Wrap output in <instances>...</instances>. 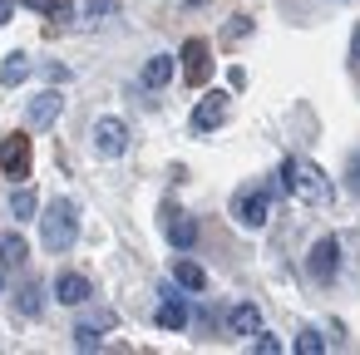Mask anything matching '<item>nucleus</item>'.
<instances>
[{
	"label": "nucleus",
	"instance_id": "nucleus-1",
	"mask_svg": "<svg viewBox=\"0 0 360 355\" xmlns=\"http://www.w3.org/2000/svg\"><path fill=\"white\" fill-rule=\"evenodd\" d=\"M281 183H286V193L296 202H326L330 198V178L316 163H306V158H286L281 163Z\"/></svg>",
	"mask_w": 360,
	"mask_h": 355
},
{
	"label": "nucleus",
	"instance_id": "nucleus-2",
	"mask_svg": "<svg viewBox=\"0 0 360 355\" xmlns=\"http://www.w3.org/2000/svg\"><path fill=\"white\" fill-rule=\"evenodd\" d=\"M40 237H45L50 252H70V247H75V237H79V212H75L70 198H55V202L45 207V217H40Z\"/></svg>",
	"mask_w": 360,
	"mask_h": 355
},
{
	"label": "nucleus",
	"instance_id": "nucleus-3",
	"mask_svg": "<svg viewBox=\"0 0 360 355\" xmlns=\"http://www.w3.org/2000/svg\"><path fill=\"white\" fill-rule=\"evenodd\" d=\"M232 217H237L247 232H262V227H266V217H271V198H266L262 188H247V193H237Z\"/></svg>",
	"mask_w": 360,
	"mask_h": 355
},
{
	"label": "nucleus",
	"instance_id": "nucleus-4",
	"mask_svg": "<svg viewBox=\"0 0 360 355\" xmlns=\"http://www.w3.org/2000/svg\"><path fill=\"white\" fill-rule=\"evenodd\" d=\"M0 173H6V178H25L30 173V138L25 134L0 138Z\"/></svg>",
	"mask_w": 360,
	"mask_h": 355
},
{
	"label": "nucleus",
	"instance_id": "nucleus-5",
	"mask_svg": "<svg viewBox=\"0 0 360 355\" xmlns=\"http://www.w3.org/2000/svg\"><path fill=\"white\" fill-rule=\"evenodd\" d=\"M306 271H311L316 281H330V276L340 271V242H335V237H321V242L311 247V262H306Z\"/></svg>",
	"mask_w": 360,
	"mask_h": 355
},
{
	"label": "nucleus",
	"instance_id": "nucleus-6",
	"mask_svg": "<svg viewBox=\"0 0 360 355\" xmlns=\"http://www.w3.org/2000/svg\"><path fill=\"white\" fill-rule=\"evenodd\" d=\"M94 148H99L104 158H119V153L129 148V129H124V119H99V124H94Z\"/></svg>",
	"mask_w": 360,
	"mask_h": 355
},
{
	"label": "nucleus",
	"instance_id": "nucleus-7",
	"mask_svg": "<svg viewBox=\"0 0 360 355\" xmlns=\"http://www.w3.org/2000/svg\"><path fill=\"white\" fill-rule=\"evenodd\" d=\"M60 109H65V99H60L55 89H40V94L25 104V119H30V129H50V124L60 119Z\"/></svg>",
	"mask_w": 360,
	"mask_h": 355
},
{
	"label": "nucleus",
	"instance_id": "nucleus-8",
	"mask_svg": "<svg viewBox=\"0 0 360 355\" xmlns=\"http://www.w3.org/2000/svg\"><path fill=\"white\" fill-rule=\"evenodd\" d=\"M222 124H227V94H217V89H212V94L193 109V129H202V134H207V129H222Z\"/></svg>",
	"mask_w": 360,
	"mask_h": 355
},
{
	"label": "nucleus",
	"instance_id": "nucleus-9",
	"mask_svg": "<svg viewBox=\"0 0 360 355\" xmlns=\"http://www.w3.org/2000/svg\"><path fill=\"white\" fill-rule=\"evenodd\" d=\"M89 296H94V286H89L79 271H65V276L55 281V301H60V306H84Z\"/></svg>",
	"mask_w": 360,
	"mask_h": 355
},
{
	"label": "nucleus",
	"instance_id": "nucleus-10",
	"mask_svg": "<svg viewBox=\"0 0 360 355\" xmlns=\"http://www.w3.org/2000/svg\"><path fill=\"white\" fill-rule=\"evenodd\" d=\"M183 79L188 84H202L207 79V40H188L183 45Z\"/></svg>",
	"mask_w": 360,
	"mask_h": 355
},
{
	"label": "nucleus",
	"instance_id": "nucleus-11",
	"mask_svg": "<svg viewBox=\"0 0 360 355\" xmlns=\"http://www.w3.org/2000/svg\"><path fill=\"white\" fill-rule=\"evenodd\" d=\"M227 325H232V335H257V330H262V311H257L252 301H242V306H232Z\"/></svg>",
	"mask_w": 360,
	"mask_h": 355
},
{
	"label": "nucleus",
	"instance_id": "nucleus-12",
	"mask_svg": "<svg viewBox=\"0 0 360 355\" xmlns=\"http://www.w3.org/2000/svg\"><path fill=\"white\" fill-rule=\"evenodd\" d=\"M148 89H163L168 79H173V55H153L148 65H143V75H139Z\"/></svg>",
	"mask_w": 360,
	"mask_h": 355
},
{
	"label": "nucleus",
	"instance_id": "nucleus-13",
	"mask_svg": "<svg viewBox=\"0 0 360 355\" xmlns=\"http://www.w3.org/2000/svg\"><path fill=\"white\" fill-rule=\"evenodd\" d=\"M109 325H114V311H104L99 321H84V325L75 330V345H79V350H94V345H99V330H109Z\"/></svg>",
	"mask_w": 360,
	"mask_h": 355
},
{
	"label": "nucleus",
	"instance_id": "nucleus-14",
	"mask_svg": "<svg viewBox=\"0 0 360 355\" xmlns=\"http://www.w3.org/2000/svg\"><path fill=\"white\" fill-rule=\"evenodd\" d=\"M173 281H178L183 291H202V286H207V271H202L198 262H173Z\"/></svg>",
	"mask_w": 360,
	"mask_h": 355
},
{
	"label": "nucleus",
	"instance_id": "nucleus-15",
	"mask_svg": "<svg viewBox=\"0 0 360 355\" xmlns=\"http://www.w3.org/2000/svg\"><path fill=\"white\" fill-rule=\"evenodd\" d=\"M158 325H163V330H183V325H188V306H183V296H168V301L158 306Z\"/></svg>",
	"mask_w": 360,
	"mask_h": 355
},
{
	"label": "nucleus",
	"instance_id": "nucleus-16",
	"mask_svg": "<svg viewBox=\"0 0 360 355\" xmlns=\"http://www.w3.org/2000/svg\"><path fill=\"white\" fill-rule=\"evenodd\" d=\"M35 207H40V198H35V188H15V193H11V217H15V222H25V217H35Z\"/></svg>",
	"mask_w": 360,
	"mask_h": 355
},
{
	"label": "nucleus",
	"instance_id": "nucleus-17",
	"mask_svg": "<svg viewBox=\"0 0 360 355\" xmlns=\"http://www.w3.org/2000/svg\"><path fill=\"white\" fill-rule=\"evenodd\" d=\"M168 242H173V247H193V242H198V222H193V217H173V222H168Z\"/></svg>",
	"mask_w": 360,
	"mask_h": 355
},
{
	"label": "nucleus",
	"instance_id": "nucleus-18",
	"mask_svg": "<svg viewBox=\"0 0 360 355\" xmlns=\"http://www.w3.org/2000/svg\"><path fill=\"white\" fill-rule=\"evenodd\" d=\"M25 237L20 232H6V237H0V262H6V266H15V262H25Z\"/></svg>",
	"mask_w": 360,
	"mask_h": 355
},
{
	"label": "nucleus",
	"instance_id": "nucleus-19",
	"mask_svg": "<svg viewBox=\"0 0 360 355\" xmlns=\"http://www.w3.org/2000/svg\"><path fill=\"white\" fill-rule=\"evenodd\" d=\"M30 75V60L25 55H6V65H0V79H6V84H20Z\"/></svg>",
	"mask_w": 360,
	"mask_h": 355
},
{
	"label": "nucleus",
	"instance_id": "nucleus-20",
	"mask_svg": "<svg viewBox=\"0 0 360 355\" xmlns=\"http://www.w3.org/2000/svg\"><path fill=\"white\" fill-rule=\"evenodd\" d=\"M296 350H301V355H321V350H326V340H321L316 330H301V335H296Z\"/></svg>",
	"mask_w": 360,
	"mask_h": 355
},
{
	"label": "nucleus",
	"instance_id": "nucleus-21",
	"mask_svg": "<svg viewBox=\"0 0 360 355\" xmlns=\"http://www.w3.org/2000/svg\"><path fill=\"white\" fill-rule=\"evenodd\" d=\"M119 11V0H89V6H84V15L94 20V15H114Z\"/></svg>",
	"mask_w": 360,
	"mask_h": 355
},
{
	"label": "nucleus",
	"instance_id": "nucleus-22",
	"mask_svg": "<svg viewBox=\"0 0 360 355\" xmlns=\"http://www.w3.org/2000/svg\"><path fill=\"white\" fill-rule=\"evenodd\" d=\"M252 345H257L262 355H276V350H281V340H276V335H266V330H257V340H252Z\"/></svg>",
	"mask_w": 360,
	"mask_h": 355
},
{
	"label": "nucleus",
	"instance_id": "nucleus-23",
	"mask_svg": "<svg viewBox=\"0 0 360 355\" xmlns=\"http://www.w3.org/2000/svg\"><path fill=\"white\" fill-rule=\"evenodd\" d=\"M70 11H75L70 0H50V11H45V15H50V20H70Z\"/></svg>",
	"mask_w": 360,
	"mask_h": 355
},
{
	"label": "nucleus",
	"instance_id": "nucleus-24",
	"mask_svg": "<svg viewBox=\"0 0 360 355\" xmlns=\"http://www.w3.org/2000/svg\"><path fill=\"white\" fill-rule=\"evenodd\" d=\"M20 306L35 316V311H40V286H25V301H20Z\"/></svg>",
	"mask_w": 360,
	"mask_h": 355
},
{
	"label": "nucleus",
	"instance_id": "nucleus-25",
	"mask_svg": "<svg viewBox=\"0 0 360 355\" xmlns=\"http://www.w3.org/2000/svg\"><path fill=\"white\" fill-rule=\"evenodd\" d=\"M350 188H355V193H360V153H355V158H350Z\"/></svg>",
	"mask_w": 360,
	"mask_h": 355
},
{
	"label": "nucleus",
	"instance_id": "nucleus-26",
	"mask_svg": "<svg viewBox=\"0 0 360 355\" xmlns=\"http://www.w3.org/2000/svg\"><path fill=\"white\" fill-rule=\"evenodd\" d=\"M11 15H15V0H0V25H6Z\"/></svg>",
	"mask_w": 360,
	"mask_h": 355
},
{
	"label": "nucleus",
	"instance_id": "nucleus-27",
	"mask_svg": "<svg viewBox=\"0 0 360 355\" xmlns=\"http://www.w3.org/2000/svg\"><path fill=\"white\" fill-rule=\"evenodd\" d=\"M25 6H40V11H50V0H25Z\"/></svg>",
	"mask_w": 360,
	"mask_h": 355
},
{
	"label": "nucleus",
	"instance_id": "nucleus-28",
	"mask_svg": "<svg viewBox=\"0 0 360 355\" xmlns=\"http://www.w3.org/2000/svg\"><path fill=\"white\" fill-rule=\"evenodd\" d=\"M355 60H360V30H355Z\"/></svg>",
	"mask_w": 360,
	"mask_h": 355
},
{
	"label": "nucleus",
	"instance_id": "nucleus-29",
	"mask_svg": "<svg viewBox=\"0 0 360 355\" xmlns=\"http://www.w3.org/2000/svg\"><path fill=\"white\" fill-rule=\"evenodd\" d=\"M0 291H6V281H0Z\"/></svg>",
	"mask_w": 360,
	"mask_h": 355
}]
</instances>
